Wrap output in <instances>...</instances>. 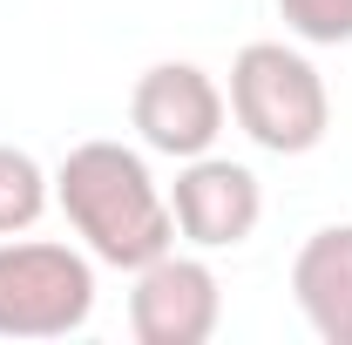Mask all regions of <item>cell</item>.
<instances>
[{
	"mask_svg": "<svg viewBox=\"0 0 352 345\" xmlns=\"http://www.w3.org/2000/svg\"><path fill=\"white\" fill-rule=\"evenodd\" d=\"M223 88L197 68V61H156L135 75V95H129V122L142 135V149L156 156H204L210 142L223 135Z\"/></svg>",
	"mask_w": 352,
	"mask_h": 345,
	"instance_id": "277c9868",
	"label": "cell"
},
{
	"mask_svg": "<svg viewBox=\"0 0 352 345\" xmlns=\"http://www.w3.org/2000/svg\"><path fill=\"white\" fill-rule=\"evenodd\" d=\"M54 203L68 210V223L95 264L142 271L149 258L176 251L170 197L156 190L149 163L122 142H75L54 170Z\"/></svg>",
	"mask_w": 352,
	"mask_h": 345,
	"instance_id": "6da1fadb",
	"label": "cell"
},
{
	"mask_svg": "<svg viewBox=\"0 0 352 345\" xmlns=\"http://www.w3.org/2000/svg\"><path fill=\"white\" fill-rule=\"evenodd\" d=\"M292 298L325 345H352V223H325L298 244Z\"/></svg>",
	"mask_w": 352,
	"mask_h": 345,
	"instance_id": "52a82bcc",
	"label": "cell"
},
{
	"mask_svg": "<svg viewBox=\"0 0 352 345\" xmlns=\"http://www.w3.org/2000/svg\"><path fill=\"white\" fill-rule=\"evenodd\" d=\"M230 115L271 156H311L332 129V95L298 47L251 41L230 61Z\"/></svg>",
	"mask_w": 352,
	"mask_h": 345,
	"instance_id": "7a4b0ae2",
	"label": "cell"
},
{
	"mask_svg": "<svg viewBox=\"0 0 352 345\" xmlns=\"http://www.w3.org/2000/svg\"><path fill=\"white\" fill-rule=\"evenodd\" d=\"M95 311V264L75 244L0 237V339H68Z\"/></svg>",
	"mask_w": 352,
	"mask_h": 345,
	"instance_id": "3957f363",
	"label": "cell"
},
{
	"mask_svg": "<svg viewBox=\"0 0 352 345\" xmlns=\"http://www.w3.org/2000/svg\"><path fill=\"white\" fill-rule=\"evenodd\" d=\"M223 318V285L204 258H149L129 291V332L135 345H204Z\"/></svg>",
	"mask_w": 352,
	"mask_h": 345,
	"instance_id": "5b68a950",
	"label": "cell"
},
{
	"mask_svg": "<svg viewBox=\"0 0 352 345\" xmlns=\"http://www.w3.org/2000/svg\"><path fill=\"white\" fill-rule=\"evenodd\" d=\"M170 216H176V237L197 244V251H237L264 216V190L258 176L230 156H190L170 183Z\"/></svg>",
	"mask_w": 352,
	"mask_h": 345,
	"instance_id": "8992f818",
	"label": "cell"
},
{
	"mask_svg": "<svg viewBox=\"0 0 352 345\" xmlns=\"http://www.w3.org/2000/svg\"><path fill=\"white\" fill-rule=\"evenodd\" d=\"M41 210H47V170L28 156V149L0 142V237L34 230Z\"/></svg>",
	"mask_w": 352,
	"mask_h": 345,
	"instance_id": "ba28073f",
	"label": "cell"
},
{
	"mask_svg": "<svg viewBox=\"0 0 352 345\" xmlns=\"http://www.w3.org/2000/svg\"><path fill=\"white\" fill-rule=\"evenodd\" d=\"M278 14L311 47H346L352 41V0H278Z\"/></svg>",
	"mask_w": 352,
	"mask_h": 345,
	"instance_id": "9c48e42d",
	"label": "cell"
}]
</instances>
